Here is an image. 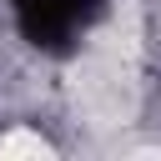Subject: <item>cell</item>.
<instances>
[{
    "mask_svg": "<svg viewBox=\"0 0 161 161\" xmlns=\"http://www.w3.org/2000/svg\"><path fill=\"white\" fill-rule=\"evenodd\" d=\"M10 151H30V156H50V146H45L40 136H10V141H0V156H10Z\"/></svg>",
    "mask_w": 161,
    "mask_h": 161,
    "instance_id": "cell-1",
    "label": "cell"
}]
</instances>
